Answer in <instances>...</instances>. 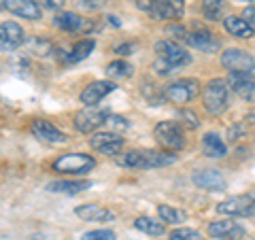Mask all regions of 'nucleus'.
<instances>
[{
	"label": "nucleus",
	"instance_id": "7ed1b4c3",
	"mask_svg": "<svg viewBox=\"0 0 255 240\" xmlns=\"http://www.w3.org/2000/svg\"><path fill=\"white\" fill-rule=\"evenodd\" d=\"M109 117H111V111L105 107H98V105L85 107L83 111H79L75 115V127L83 134H90L94 130H98L102 123H107Z\"/></svg>",
	"mask_w": 255,
	"mask_h": 240
},
{
	"label": "nucleus",
	"instance_id": "f8f14e48",
	"mask_svg": "<svg viewBox=\"0 0 255 240\" xmlns=\"http://www.w3.org/2000/svg\"><path fill=\"white\" fill-rule=\"evenodd\" d=\"M30 132L34 134L38 140L51 142V145H62V142H66V134L62 130H58L51 121H45V119H34L30 125Z\"/></svg>",
	"mask_w": 255,
	"mask_h": 240
},
{
	"label": "nucleus",
	"instance_id": "6e6552de",
	"mask_svg": "<svg viewBox=\"0 0 255 240\" xmlns=\"http://www.w3.org/2000/svg\"><path fill=\"white\" fill-rule=\"evenodd\" d=\"M164 94H166V100H170L172 105H185V102L196 98L198 81H194V79H179V81H174L166 87Z\"/></svg>",
	"mask_w": 255,
	"mask_h": 240
},
{
	"label": "nucleus",
	"instance_id": "79ce46f5",
	"mask_svg": "<svg viewBox=\"0 0 255 240\" xmlns=\"http://www.w3.org/2000/svg\"><path fill=\"white\" fill-rule=\"evenodd\" d=\"M107 19H109V23H113L115 28H119V26H122V21H119V17H115V15H109Z\"/></svg>",
	"mask_w": 255,
	"mask_h": 240
},
{
	"label": "nucleus",
	"instance_id": "ea45409f",
	"mask_svg": "<svg viewBox=\"0 0 255 240\" xmlns=\"http://www.w3.org/2000/svg\"><path fill=\"white\" fill-rule=\"evenodd\" d=\"M132 49H134V45H132V43H124V45H117V47H115V51H117V53H122V55H130Z\"/></svg>",
	"mask_w": 255,
	"mask_h": 240
},
{
	"label": "nucleus",
	"instance_id": "473e14b6",
	"mask_svg": "<svg viewBox=\"0 0 255 240\" xmlns=\"http://www.w3.org/2000/svg\"><path fill=\"white\" fill-rule=\"evenodd\" d=\"M81 240H115V232L111 230H92L85 232L81 236Z\"/></svg>",
	"mask_w": 255,
	"mask_h": 240
},
{
	"label": "nucleus",
	"instance_id": "393cba45",
	"mask_svg": "<svg viewBox=\"0 0 255 240\" xmlns=\"http://www.w3.org/2000/svg\"><path fill=\"white\" fill-rule=\"evenodd\" d=\"M94 47H96L94 38H83V41H79V43L73 47V49H70V53L66 55V62H68V64H75V62L85 60L87 55L94 51Z\"/></svg>",
	"mask_w": 255,
	"mask_h": 240
},
{
	"label": "nucleus",
	"instance_id": "1a4fd4ad",
	"mask_svg": "<svg viewBox=\"0 0 255 240\" xmlns=\"http://www.w3.org/2000/svg\"><path fill=\"white\" fill-rule=\"evenodd\" d=\"M90 145L94 151H98L102 155H115L117 157L124 149V138L113 134V132H98V134L92 136Z\"/></svg>",
	"mask_w": 255,
	"mask_h": 240
},
{
	"label": "nucleus",
	"instance_id": "f03ea898",
	"mask_svg": "<svg viewBox=\"0 0 255 240\" xmlns=\"http://www.w3.org/2000/svg\"><path fill=\"white\" fill-rule=\"evenodd\" d=\"M223 68L230 70V75H241V77H255V58L251 53L243 49H228L221 55Z\"/></svg>",
	"mask_w": 255,
	"mask_h": 240
},
{
	"label": "nucleus",
	"instance_id": "2eb2a0df",
	"mask_svg": "<svg viewBox=\"0 0 255 240\" xmlns=\"http://www.w3.org/2000/svg\"><path fill=\"white\" fill-rule=\"evenodd\" d=\"M111 92H115L113 81H94L81 92V102L85 107H94V105H98L105 96H109Z\"/></svg>",
	"mask_w": 255,
	"mask_h": 240
},
{
	"label": "nucleus",
	"instance_id": "c85d7f7f",
	"mask_svg": "<svg viewBox=\"0 0 255 240\" xmlns=\"http://www.w3.org/2000/svg\"><path fill=\"white\" fill-rule=\"evenodd\" d=\"M115 159H117V164L124 168H142V151H136V149L119 153Z\"/></svg>",
	"mask_w": 255,
	"mask_h": 240
},
{
	"label": "nucleus",
	"instance_id": "37998d69",
	"mask_svg": "<svg viewBox=\"0 0 255 240\" xmlns=\"http://www.w3.org/2000/svg\"><path fill=\"white\" fill-rule=\"evenodd\" d=\"M0 11H2V4H0Z\"/></svg>",
	"mask_w": 255,
	"mask_h": 240
},
{
	"label": "nucleus",
	"instance_id": "20e7f679",
	"mask_svg": "<svg viewBox=\"0 0 255 240\" xmlns=\"http://www.w3.org/2000/svg\"><path fill=\"white\" fill-rule=\"evenodd\" d=\"M153 136L164 149L170 151L183 149V145H185V136H183V127L179 121H159L153 127Z\"/></svg>",
	"mask_w": 255,
	"mask_h": 240
},
{
	"label": "nucleus",
	"instance_id": "a878e982",
	"mask_svg": "<svg viewBox=\"0 0 255 240\" xmlns=\"http://www.w3.org/2000/svg\"><path fill=\"white\" fill-rule=\"evenodd\" d=\"M157 215L162 217L164 223H174V226H179V223H185L187 219V215L179 211V209H174V206H168V204H159L157 206Z\"/></svg>",
	"mask_w": 255,
	"mask_h": 240
},
{
	"label": "nucleus",
	"instance_id": "c9c22d12",
	"mask_svg": "<svg viewBox=\"0 0 255 240\" xmlns=\"http://www.w3.org/2000/svg\"><path fill=\"white\" fill-rule=\"evenodd\" d=\"M243 19L247 21V26L251 28V32L255 34V6H247L243 11Z\"/></svg>",
	"mask_w": 255,
	"mask_h": 240
},
{
	"label": "nucleus",
	"instance_id": "e433bc0d",
	"mask_svg": "<svg viewBox=\"0 0 255 240\" xmlns=\"http://www.w3.org/2000/svg\"><path fill=\"white\" fill-rule=\"evenodd\" d=\"M181 119L185 121L187 127H198V125H200V121H198L196 113H191V111H181Z\"/></svg>",
	"mask_w": 255,
	"mask_h": 240
},
{
	"label": "nucleus",
	"instance_id": "72a5a7b5",
	"mask_svg": "<svg viewBox=\"0 0 255 240\" xmlns=\"http://www.w3.org/2000/svg\"><path fill=\"white\" fill-rule=\"evenodd\" d=\"M107 123L113 127V130H119V132H124V130H128V127H130V121H128V119L119 117V115H113V113H111V117L107 119Z\"/></svg>",
	"mask_w": 255,
	"mask_h": 240
},
{
	"label": "nucleus",
	"instance_id": "9d476101",
	"mask_svg": "<svg viewBox=\"0 0 255 240\" xmlns=\"http://www.w3.org/2000/svg\"><path fill=\"white\" fill-rule=\"evenodd\" d=\"M26 34L19 23L15 21H2L0 23V51H15L23 45Z\"/></svg>",
	"mask_w": 255,
	"mask_h": 240
},
{
	"label": "nucleus",
	"instance_id": "412c9836",
	"mask_svg": "<svg viewBox=\"0 0 255 240\" xmlns=\"http://www.w3.org/2000/svg\"><path fill=\"white\" fill-rule=\"evenodd\" d=\"M177 162V155L170 151H142V168H159Z\"/></svg>",
	"mask_w": 255,
	"mask_h": 240
},
{
	"label": "nucleus",
	"instance_id": "39448f33",
	"mask_svg": "<svg viewBox=\"0 0 255 240\" xmlns=\"http://www.w3.org/2000/svg\"><path fill=\"white\" fill-rule=\"evenodd\" d=\"M155 53L159 60H164L172 70H177L181 66H187L191 62V55L183 49L179 43L174 41H168V38H164V41H157L155 43Z\"/></svg>",
	"mask_w": 255,
	"mask_h": 240
},
{
	"label": "nucleus",
	"instance_id": "4468645a",
	"mask_svg": "<svg viewBox=\"0 0 255 240\" xmlns=\"http://www.w3.org/2000/svg\"><path fill=\"white\" fill-rule=\"evenodd\" d=\"M185 11L183 0H153L151 17L153 19H179Z\"/></svg>",
	"mask_w": 255,
	"mask_h": 240
},
{
	"label": "nucleus",
	"instance_id": "5701e85b",
	"mask_svg": "<svg viewBox=\"0 0 255 240\" xmlns=\"http://www.w3.org/2000/svg\"><path fill=\"white\" fill-rule=\"evenodd\" d=\"M202 151H204V155L217 157V159L228 155L226 142H223L217 134H206V136H204V138H202Z\"/></svg>",
	"mask_w": 255,
	"mask_h": 240
},
{
	"label": "nucleus",
	"instance_id": "ddd939ff",
	"mask_svg": "<svg viewBox=\"0 0 255 240\" xmlns=\"http://www.w3.org/2000/svg\"><path fill=\"white\" fill-rule=\"evenodd\" d=\"M53 26L64 30V32H90L94 28V23L83 19V17H79L77 13L62 11V13H58L53 17Z\"/></svg>",
	"mask_w": 255,
	"mask_h": 240
},
{
	"label": "nucleus",
	"instance_id": "a19ab883",
	"mask_svg": "<svg viewBox=\"0 0 255 240\" xmlns=\"http://www.w3.org/2000/svg\"><path fill=\"white\" fill-rule=\"evenodd\" d=\"M138 6L151 13V6H153V0H138Z\"/></svg>",
	"mask_w": 255,
	"mask_h": 240
},
{
	"label": "nucleus",
	"instance_id": "f257e3e1",
	"mask_svg": "<svg viewBox=\"0 0 255 240\" xmlns=\"http://www.w3.org/2000/svg\"><path fill=\"white\" fill-rule=\"evenodd\" d=\"M228 92H230V87L226 79H213V81H209L202 90L204 109L211 115H221L228 109Z\"/></svg>",
	"mask_w": 255,
	"mask_h": 240
},
{
	"label": "nucleus",
	"instance_id": "9b49d317",
	"mask_svg": "<svg viewBox=\"0 0 255 240\" xmlns=\"http://www.w3.org/2000/svg\"><path fill=\"white\" fill-rule=\"evenodd\" d=\"M209 234L217 240H241L245 238V228L232 219H223L209 223Z\"/></svg>",
	"mask_w": 255,
	"mask_h": 240
},
{
	"label": "nucleus",
	"instance_id": "bb28decb",
	"mask_svg": "<svg viewBox=\"0 0 255 240\" xmlns=\"http://www.w3.org/2000/svg\"><path fill=\"white\" fill-rule=\"evenodd\" d=\"M134 228L140 230V232H145V234L149 236H162L164 234V223H159L155 219H151V217H138L136 221H134Z\"/></svg>",
	"mask_w": 255,
	"mask_h": 240
},
{
	"label": "nucleus",
	"instance_id": "f704fd0d",
	"mask_svg": "<svg viewBox=\"0 0 255 240\" xmlns=\"http://www.w3.org/2000/svg\"><path fill=\"white\" fill-rule=\"evenodd\" d=\"M77 4L81 6V9H87V11H98L107 4V0H77Z\"/></svg>",
	"mask_w": 255,
	"mask_h": 240
},
{
	"label": "nucleus",
	"instance_id": "4be33fe9",
	"mask_svg": "<svg viewBox=\"0 0 255 240\" xmlns=\"http://www.w3.org/2000/svg\"><path fill=\"white\" fill-rule=\"evenodd\" d=\"M87 187H92L90 181H53L47 185L49 191H58V194H68V196L81 194Z\"/></svg>",
	"mask_w": 255,
	"mask_h": 240
},
{
	"label": "nucleus",
	"instance_id": "b1692460",
	"mask_svg": "<svg viewBox=\"0 0 255 240\" xmlns=\"http://www.w3.org/2000/svg\"><path fill=\"white\" fill-rule=\"evenodd\" d=\"M223 28H226L232 36H238V38H251V28L247 26V21L243 17H236V15H228L223 19Z\"/></svg>",
	"mask_w": 255,
	"mask_h": 240
},
{
	"label": "nucleus",
	"instance_id": "6ab92c4d",
	"mask_svg": "<svg viewBox=\"0 0 255 240\" xmlns=\"http://www.w3.org/2000/svg\"><path fill=\"white\" fill-rule=\"evenodd\" d=\"M189 45L196 47V49H200V51H204V53H213V51L219 49V41L204 28H198L196 32H191L189 34Z\"/></svg>",
	"mask_w": 255,
	"mask_h": 240
},
{
	"label": "nucleus",
	"instance_id": "58836bf2",
	"mask_svg": "<svg viewBox=\"0 0 255 240\" xmlns=\"http://www.w3.org/2000/svg\"><path fill=\"white\" fill-rule=\"evenodd\" d=\"M45 9H60V6L66 2V0H41Z\"/></svg>",
	"mask_w": 255,
	"mask_h": 240
},
{
	"label": "nucleus",
	"instance_id": "f3484780",
	"mask_svg": "<svg viewBox=\"0 0 255 240\" xmlns=\"http://www.w3.org/2000/svg\"><path fill=\"white\" fill-rule=\"evenodd\" d=\"M77 217L83 219V221H94V223H105V221H113L115 219V213L105 209V206H98V204H83V206H77L75 209Z\"/></svg>",
	"mask_w": 255,
	"mask_h": 240
},
{
	"label": "nucleus",
	"instance_id": "dca6fc26",
	"mask_svg": "<svg viewBox=\"0 0 255 240\" xmlns=\"http://www.w3.org/2000/svg\"><path fill=\"white\" fill-rule=\"evenodd\" d=\"M4 9L13 15H19L23 19H41V6L34 0H4Z\"/></svg>",
	"mask_w": 255,
	"mask_h": 240
},
{
	"label": "nucleus",
	"instance_id": "0eeeda50",
	"mask_svg": "<svg viewBox=\"0 0 255 240\" xmlns=\"http://www.w3.org/2000/svg\"><path fill=\"white\" fill-rule=\"evenodd\" d=\"M219 215H228V217H251L255 215V196H234L230 200H223L217 204Z\"/></svg>",
	"mask_w": 255,
	"mask_h": 240
},
{
	"label": "nucleus",
	"instance_id": "aec40b11",
	"mask_svg": "<svg viewBox=\"0 0 255 240\" xmlns=\"http://www.w3.org/2000/svg\"><path fill=\"white\" fill-rule=\"evenodd\" d=\"M228 85L241 96L247 102H255V81L249 77H241V75H230Z\"/></svg>",
	"mask_w": 255,
	"mask_h": 240
},
{
	"label": "nucleus",
	"instance_id": "c756f323",
	"mask_svg": "<svg viewBox=\"0 0 255 240\" xmlns=\"http://www.w3.org/2000/svg\"><path fill=\"white\" fill-rule=\"evenodd\" d=\"M107 75L111 79H124V77H130L132 75V66L128 62L124 60H115V62H111L109 66H107Z\"/></svg>",
	"mask_w": 255,
	"mask_h": 240
},
{
	"label": "nucleus",
	"instance_id": "7c9ffc66",
	"mask_svg": "<svg viewBox=\"0 0 255 240\" xmlns=\"http://www.w3.org/2000/svg\"><path fill=\"white\" fill-rule=\"evenodd\" d=\"M170 240H204L200 232L189 230V228H177L170 232Z\"/></svg>",
	"mask_w": 255,
	"mask_h": 240
},
{
	"label": "nucleus",
	"instance_id": "4c0bfd02",
	"mask_svg": "<svg viewBox=\"0 0 255 240\" xmlns=\"http://www.w3.org/2000/svg\"><path fill=\"white\" fill-rule=\"evenodd\" d=\"M153 68H155V73H157V75H162V77H166V75H170V73H172V68H170V66H168V64H166L164 60H159V58L155 60Z\"/></svg>",
	"mask_w": 255,
	"mask_h": 240
},
{
	"label": "nucleus",
	"instance_id": "a211bd4d",
	"mask_svg": "<svg viewBox=\"0 0 255 240\" xmlns=\"http://www.w3.org/2000/svg\"><path fill=\"white\" fill-rule=\"evenodd\" d=\"M194 183L202 189L209 191H223L226 189V179L221 177L219 170H200L194 174Z\"/></svg>",
	"mask_w": 255,
	"mask_h": 240
},
{
	"label": "nucleus",
	"instance_id": "cd10ccee",
	"mask_svg": "<svg viewBox=\"0 0 255 240\" xmlns=\"http://www.w3.org/2000/svg\"><path fill=\"white\" fill-rule=\"evenodd\" d=\"M223 9H226V0H202V13L211 21H217Z\"/></svg>",
	"mask_w": 255,
	"mask_h": 240
},
{
	"label": "nucleus",
	"instance_id": "423d86ee",
	"mask_svg": "<svg viewBox=\"0 0 255 240\" xmlns=\"http://www.w3.org/2000/svg\"><path fill=\"white\" fill-rule=\"evenodd\" d=\"M96 166L92 155L85 153H66L53 162L55 172H66V174H85Z\"/></svg>",
	"mask_w": 255,
	"mask_h": 240
},
{
	"label": "nucleus",
	"instance_id": "2f4dec72",
	"mask_svg": "<svg viewBox=\"0 0 255 240\" xmlns=\"http://www.w3.org/2000/svg\"><path fill=\"white\" fill-rule=\"evenodd\" d=\"M30 49H32V53H36V55H49L51 53V43L43 41L41 36H34L30 41Z\"/></svg>",
	"mask_w": 255,
	"mask_h": 240
}]
</instances>
